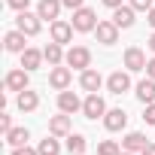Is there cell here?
<instances>
[{
  "label": "cell",
  "instance_id": "obj_3",
  "mask_svg": "<svg viewBox=\"0 0 155 155\" xmlns=\"http://www.w3.org/2000/svg\"><path fill=\"white\" fill-rule=\"evenodd\" d=\"M15 28L21 31V34H28V37H37L40 34V28H43V18H40V12H18V18H15Z\"/></svg>",
  "mask_w": 155,
  "mask_h": 155
},
{
  "label": "cell",
  "instance_id": "obj_7",
  "mask_svg": "<svg viewBox=\"0 0 155 155\" xmlns=\"http://www.w3.org/2000/svg\"><path fill=\"white\" fill-rule=\"evenodd\" d=\"M28 82H31V70H25V67L9 70V73H6V79H3V85H6L9 91H25Z\"/></svg>",
  "mask_w": 155,
  "mask_h": 155
},
{
  "label": "cell",
  "instance_id": "obj_6",
  "mask_svg": "<svg viewBox=\"0 0 155 155\" xmlns=\"http://www.w3.org/2000/svg\"><path fill=\"white\" fill-rule=\"evenodd\" d=\"M82 116H85V119H104V116H107V104H104V97H101L97 91L82 101Z\"/></svg>",
  "mask_w": 155,
  "mask_h": 155
},
{
  "label": "cell",
  "instance_id": "obj_2",
  "mask_svg": "<svg viewBox=\"0 0 155 155\" xmlns=\"http://www.w3.org/2000/svg\"><path fill=\"white\" fill-rule=\"evenodd\" d=\"M73 31H79V34H88V31H94L97 28V15H94V9H88V6H79V9H73Z\"/></svg>",
  "mask_w": 155,
  "mask_h": 155
},
{
  "label": "cell",
  "instance_id": "obj_37",
  "mask_svg": "<svg viewBox=\"0 0 155 155\" xmlns=\"http://www.w3.org/2000/svg\"><path fill=\"white\" fill-rule=\"evenodd\" d=\"M149 49H152V52H155V34H152V37H149Z\"/></svg>",
  "mask_w": 155,
  "mask_h": 155
},
{
  "label": "cell",
  "instance_id": "obj_17",
  "mask_svg": "<svg viewBox=\"0 0 155 155\" xmlns=\"http://www.w3.org/2000/svg\"><path fill=\"white\" fill-rule=\"evenodd\" d=\"M25 37H28V34H21L18 28H15V31H9V34L3 37V49H6V52H18V55H21V52L28 49V46H25Z\"/></svg>",
  "mask_w": 155,
  "mask_h": 155
},
{
  "label": "cell",
  "instance_id": "obj_22",
  "mask_svg": "<svg viewBox=\"0 0 155 155\" xmlns=\"http://www.w3.org/2000/svg\"><path fill=\"white\" fill-rule=\"evenodd\" d=\"M43 55H46V64H49V67L64 64V49H61V43H49V46L43 49Z\"/></svg>",
  "mask_w": 155,
  "mask_h": 155
},
{
  "label": "cell",
  "instance_id": "obj_34",
  "mask_svg": "<svg viewBox=\"0 0 155 155\" xmlns=\"http://www.w3.org/2000/svg\"><path fill=\"white\" fill-rule=\"evenodd\" d=\"M146 21H149V25H152V31H155V6L146 12Z\"/></svg>",
  "mask_w": 155,
  "mask_h": 155
},
{
  "label": "cell",
  "instance_id": "obj_4",
  "mask_svg": "<svg viewBox=\"0 0 155 155\" xmlns=\"http://www.w3.org/2000/svg\"><path fill=\"white\" fill-rule=\"evenodd\" d=\"M70 82H73V67H52V73H49V85L55 88V91H67L70 88Z\"/></svg>",
  "mask_w": 155,
  "mask_h": 155
},
{
  "label": "cell",
  "instance_id": "obj_14",
  "mask_svg": "<svg viewBox=\"0 0 155 155\" xmlns=\"http://www.w3.org/2000/svg\"><path fill=\"white\" fill-rule=\"evenodd\" d=\"M79 85H82V91H88V94H94V91H101V85H104V79H101V73L97 70H82V76H79Z\"/></svg>",
  "mask_w": 155,
  "mask_h": 155
},
{
  "label": "cell",
  "instance_id": "obj_5",
  "mask_svg": "<svg viewBox=\"0 0 155 155\" xmlns=\"http://www.w3.org/2000/svg\"><path fill=\"white\" fill-rule=\"evenodd\" d=\"M119 25L110 18V21H97V28H94V34H97V43H104V46H116L119 43Z\"/></svg>",
  "mask_w": 155,
  "mask_h": 155
},
{
  "label": "cell",
  "instance_id": "obj_8",
  "mask_svg": "<svg viewBox=\"0 0 155 155\" xmlns=\"http://www.w3.org/2000/svg\"><path fill=\"white\" fill-rule=\"evenodd\" d=\"M131 70H116V73H110V79H107V88H110V94H125L128 88H131V76H128Z\"/></svg>",
  "mask_w": 155,
  "mask_h": 155
},
{
  "label": "cell",
  "instance_id": "obj_30",
  "mask_svg": "<svg viewBox=\"0 0 155 155\" xmlns=\"http://www.w3.org/2000/svg\"><path fill=\"white\" fill-rule=\"evenodd\" d=\"M12 155H40V149H31V146H15Z\"/></svg>",
  "mask_w": 155,
  "mask_h": 155
},
{
  "label": "cell",
  "instance_id": "obj_19",
  "mask_svg": "<svg viewBox=\"0 0 155 155\" xmlns=\"http://www.w3.org/2000/svg\"><path fill=\"white\" fill-rule=\"evenodd\" d=\"M137 101L146 107V104H155V79H146L143 82H137Z\"/></svg>",
  "mask_w": 155,
  "mask_h": 155
},
{
  "label": "cell",
  "instance_id": "obj_33",
  "mask_svg": "<svg viewBox=\"0 0 155 155\" xmlns=\"http://www.w3.org/2000/svg\"><path fill=\"white\" fill-rule=\"evenodd\" d=\"M146 76H149V79H155V58L146 61Z\"/></svg>",
  "mask_w": 155,
  "mask_h": 155
},
{
  "label": "cell",
  "instance_id": "obj_16",
  "mask_svg": "<svg viewBox=\"0 0 155 155\" xmlns=\"http://www.w3.org/2000/svg\"><path fill=\"white\" fill-rule=\"evenodd\" d=\"M134 12H137L134 6H116V9H113V21H116L122 31H125V28H134V21H137Z\"/></svg>",
  "mask_w": 155,
  "mask_h": 155
},
{
  "label": "cell",
  "instance_id": "obj_38",
  "mask_svg": "<svg viewBox=\"0 0 155 155\" xmlns=\"http://www.w3.org/2000/svg\"><path fill=\"white\" fill-rule=\"evenodd\" d=\"M119 155H137V152H128V149H122V152H119Z\"/></svg>",
  "mask_w": 155,
  "mask_h": 155
},
{
  "label": "cell",
  "instance_id": "obj_10",
  "mask_svg": "<svg viewBox=\"0 0 155 155\" xmlns=\"http://www.w3.org/2000/svg\"><path fill=\"white\" fill-rule=\"evenodd\" d=\"M58 110L73 116V113H82V101L76 97L73 91H58Z\"/></svg>",
  "mask_w": 155,
  "mask_h": 155
},
{
  "label": "cell",
  "instance_id": "obj_24",
  "mask_svg": "<svg viewBox=\"0 0 155 155\" xmlns=\"http://www.w3.org/2000/svg\"><path fill=\"white\" fill-rule=\"evenodd\" d=\"M85 146H88V143H85L82 134H67V152H70V155H82Z\"/></svg>",
  "mask_w": 155,
  "mask_h": 155
},
{
  "label": "cell",
  "instance_id": "obj_12",
  "mask_svg": "<svg viewBox=\"0 0 155 155\" xmlns=\"http://www.w3.org/2000/svg\"><path fill=\"white\" fill-rule=\"evenodd\" d=\"M125 125H128V113L125 110H107V116H104V128L107 131H125Z\"/></svg>",
  "mask_w": 155,
  "mask_h": 155
},
{
  "label": "cell",
  "instance_id": "obj_1",
  "mask_svg": "<svg viewBox=\"0 0 155 155\" xmlns=\"http://www.w3.org/2000/svg\"><path fill=\"white\" fill-rule=\"evenodd\" d=\"M64 64L73 67V70H88L91 67V52L85 46H70L67 55H64Z\"/></svg>",
  "mask_w": 155,
  "mask_h": 155
},
{
  "label": "cell",
  "instance_id": "obj_25",
  "mask_svg": "<svg viewBox=\"0 0 155 155\" xmlns=\"http://www.w3.org/2000/svg\"><path fill=\"white\" fill-rule=\"evenodd\" d=\"M40 155H58L61 152V143H58V137L52 134V137H46V140H40Z\"/></svg>",
  "mask_w": 155,
  "mask_h": 155
},
{
  "label": "cell",
  "instance_id": "obj_35",
  "mask_svg": "<svg viewBox=\"0 0 155 155\" xmlns=\"http://www.w3.org/2000/svg\"><path fill=\"white\" fill-rule=\"evenodd\" d=\"M104 6H110V9H116V6H122V0H104Z\"/></svg>",
  "mask_w": 155,
  "mask_h": 155
},
{
  "label": "cell",
  "instance_id": "obj_29",
  "mask_svg": "<svg viewBox=\"0 0 155 155\" xmlns=\"http://www.w3.org/2000/svg\"><path fill=\"white\" fill-rule=\"evenodd\" d=\"M6 3H9V6L15 9V12H25V9L31 6V0H6Z\"/></svg>",
  "mask_w": 155,
  "mask_h": 155
},
{
  "label": "cell",
  "instance_id": "obj_23",
  "mask_svg": "<svg viewBox=\"0 0 155 155\" xmlns=\"http://www.w3.org/2000/svg\"><path fill=\"white\" fill-rule=\"evenodd\" d=\"M28 137H31L28 128H9V131H6V143H9L12 149H15V146H28Z\"/></svg>",
  "mask_w": 155,
  "mask_h": 155
},
{
  "label": "cell",
  "instance_id": "obj_21",
  "mask_svg": "<svg viewBox=\"0 0 155 155\" xmlns=\"http://www.w3.org/2000/svg\"><path fill=\"white\" fill-rule=\"evenodd\" d=\"M149 143H146V137L140 134V131H131V134H125V140H122V149H128V152H143Z\"/></svg>",
  "mask_w": 155,
  "mask_h": 155
},
{
  "label": "cell",
  "instance_id": "obj_26",
  "mask_svg": "<svg viewBox=\"0 0 155 155\" xmlns=\"http://www.w3.org/2000/svg\"><path fill=\"white\" fill-rule=\"evenodd\" d=\"M119 152H122V146L116 140H101L97 143V155H119Z\"/></svg>",
  "mask_w": 155,
  "mask_h": 155
},
{
  "label": "cell",
  "instance_id": "obj_20",
  "mask_svg": "<svg viewBox=\"0 0 155 155\" xmlns=\"http://www.w3.org/2000/svg\"><path fill=\"white\" fill-rule=\"evenodd\" d=\"M15 104H18L21 113H34V110L40 107V94L31 91V88H25V91H18V101H15Z\"/></svg>",
  "mask_w": 155,
  "mask_h": 155
},
{
  "label": "cell",
  "instance_id": "obj_31",
  "mask_svg": "<svg viewBox=\"0 0 155 155\" xmlns=\"http://www.w3.org/2000/svg\"><path fill=\"white\" fill-rule=\"evenodd\" d=\"M9 128H12V119H9L6 113H0V131H3V134H6Z\"/></svg>",
  "mask_w": 155,
  "mask_h": 155
},
{
  "label": "cell",
  "instance_id": "obj_27",
  "mask_svg": "<svg viewBox=\"0 0 155 155\" xmlns=\"http://www.w3.org/2000/svg\"><path fill=\"white\" fill-rule=\"evenodd\" d=\"M131 6H134V9H143V12H149V9L155 6V0H131Z\"/></svg>",
  "mask_w": 155,
  "mask_h": 155
},
{
  "label": "cell",
  "instance_id": "obj_36",
  "mask_svg": "<svg viewBox=\"0 0 155 155\" xmlns=\"http://www.w3.org/2000/svg\"><path fill=\"white\" fill-rule=\"evenodd\" d=\"M140 155H155V143H149V146H146V149H143Z\"/></svg>",
  "mask_w": 155,
  "mask_h": 155
},
{
  "label": "cell",
  "instance_id": "obj_11",
  "mask_svg": "<svg viewBox=\"0 0 155 155\" xmlns=\"http://www.w3.org/2000/svg\"><path fill=\"white\" fill-rule=\"evenodd\" d=\"M49 34H52V43H61V46H64V43H70V40H73V25L58 18V21H52Z\"/></svg>",
  "mask_w": 155,
  "mask_h": 155
},
{
  "label": "cell",
  "instance_id": "obj_32",
  "mask_svg": "<svg viewBox=\"0 0 155 155\" xmlns=\"http://www.w3.org/2000/svg\"><path fill=\"white\" fill-rule=\"evenodd\" d=\"M61 3H64L67 9H79V6H85V0H61Z\"/></svg>",
  "mask_w": 155,
  "mask_h": 155
},
{
  "label": "cell",
  "instance_id": "obj_13",
  "mask_svg": "<svg viewBox=\"0 0 155 155\" xmlns=\"http://www.w3.org/2000/svg\"><path fill=\"white\" fill-rule=\"evenodd\" d=\"M49 134H55V137H67V134H73L70 116H67V113H58V116H52V119H49Z\"/></svg>",
  "mask_w": 155,
  "mask_h": 155
},
{
  "label": "cell",
  "instance_id": "obj_18",
  "mask_svg": "<svg viewBox=\"0 0 155 155\" xmlns=\"http://www.w3.org/2000/svg\"><path fill=\"white\" fill-rule=\"evenodd\" d=\"M43 61H46V55H43L40 49H31V46H28V49L21 52V67H25V70H40Z\"/></svg>",
  "mask_w": 155,
  "mask_h": 155
},
{
  "label": "cell",
  "instance_id": "obj_28",
  "mask_svg": "<svg viewBox=\"0 0 155 155\" xmlns=\"http://www.w3.org/2000/svg\"><path fill=\"white\" fill-rule=\"evenodd\" d=\"M143 122H146V125H155V104H146V113H143Z\"/></svg>",
  "mask_w": 155,
  "mask_h": 155
},
{
  "label": "cell",
  "instance_id": "obj_9",
  "mask_svg": "<svg viewBox=\"0 0 155 155\" xmlns=\"http://www.w3.org/2000/svg\"><path fill=\"white\" fill-rule=\"evenodd\" d=\"M125 70H131V73L146 70V55H143V49H137V46L125 49Z\"/></svg>",
  "mask_w": 155,
  "mask_h": 155
},
{
  "label": "cell",
  "instance_id": "obj_15",
  "mask_svg": "<svg viewBox=\"0 0 155 155\" xmlns=\"http://www.w3.org/2000/svg\"><path fill=\"white\" fill-rule=\"evenodd\" d=\"M61 0H40L37 3V12H40V18L43 21H58V12H61Z\"/></svg>",
  "mask_w": 155,
  "mask_h": 155
}]
</instances>
